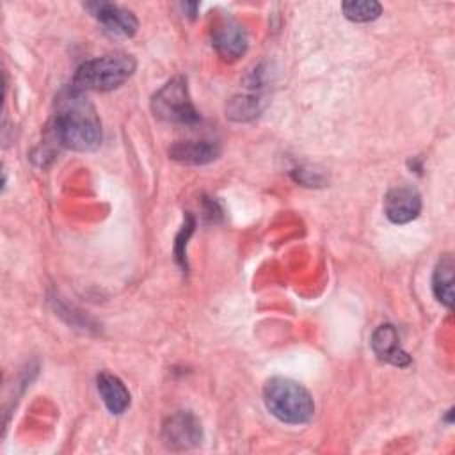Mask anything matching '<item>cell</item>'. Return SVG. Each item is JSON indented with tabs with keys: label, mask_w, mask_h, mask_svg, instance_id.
Masks as SVG:
<instances>
[{
	"label": "cell",
	"mask_w": 455,
	"mask_h": 455,
	"mask_svg": "<svg viewBox=\"0 0 455 455\" xmlns=\"http://www.w3.org/2000/svg\"><path fill=\"white\" fill-rule=\"evenodd\" d=\"M52 130L57 142L73 151H94L101 144V123L96 108L73 85L57 98Z\"/></svg>",
	"instance_id": "1"
},
{
	"label": "cell",
	"mask_w": 455,
	"mask_h": 455,
	"mask_svg": "<svg viewBox=\"0 0 455 455\" xmlns=\"http://www.w3.org/2000/svg\"><path fill=\"white\" fill-rule=\"evenodd\" d=\"M194 229V219L192 215H187V224L183 226V229L180 231L178 238H176V245H174V252H176V259L185 265V245H187V238L190 236Z\"/></svg>",
	"instance_id": "15"
},
{
	"label": "cell",
	"mask_w": 455,
	"mask_h": 455,
	"mask_svg": "<svg viewBox=\"0 0 455 455\" xmlns=\"http://www.w3.org/2000/svg\"><path fill=\"white\" fill-rule=\"evenodd\" d=\"M212 44L224 60H236L247 50L245 28L231 16H219L212 23Z\"/></svg>",
	"instance_id": "5"
},
{
	"label": "cell",
	"mask_w": 455,
	"mask_h": 455,
	"mask_svg": "<svg viewBox=\"0 0 455 455\" xmlns=\"http://www.w3.org/2000/svg\"><path fill=\"white\" fill-rule=\"evenodd\" d=\"M151 110L155 117L165 123L194 124L199 121V114L192 105L187 80L183 76L169 80L153 94Z\"/></svg>",
	"instance_id": "4"
},
{
	"label": "cell",
	"mask_w": 455,
	"mask_h": 455,
	"mask_svg": "<svg viewBox=\"0 0 455 455\" xmlns=\"http://www.w3.org/2000/svg\"><path fill=\"white\" fill-rule=\"evenodd\" d=\"M137 62L128 53H108L78 66L73 87L78 91H112L121 87L133 73Z\"/></svg>",
	"instance_id": "3"
},
{
	"label": "cell",
	"mask_w": 455,
	"mask_h": 455,
	"mask_svg": "<svg viewBox=\"0 0 455 455\" xmlns=\"http://www.w3.org/2000/svg\"><path fill=\"white\" fill-rule=\"evenodd\" d=\"M371 348L379 359L387 361L395 366H407L411 363L409 354L402 348L398 332L393 325H379L371 334Z\"/></svg>",
	"instance_id": "9"
},
{
	"label": "cell",
	"mask_w": 455,
	"mask_h": 455,
	"mask_svg": "<svg viewBox=\"0 0 455 455\" xmlns=\"http://www.w3.org/2000/svg\"><path fill=\"white\" fill-rule=\"evenodd\" d=\"M432 290L439 302H443L446 307H451L453 304V259L451 256H443L434 270L432 277Z\"/></svg>",
	"instance_id": "12"
},
{
	"label": "cell",
	"mask_w": 455,
	"mask_h": 455,
	"mask_svg": "<svg viewBox=\"0 0 455 455\" xmlns=\"http://www.w3.org/2000/svg\"><path fill=\"white\" fill-rule=\"evenodd\" d=\"M164 439L174 448L194 446L201 441V425L190 412H178L164 425Z\"/></svg>",
	"instance_id": "8"
},
{
	"label": "cell",
	"mask_w": 455,
	"mask_h": 455,
	"mask_svg": "<svg viewBox=\"0 0 455 455\" xmlns=\"http://www.w3.org/2000/svg\"><path fill=\"white\" fill-rule=\"evenodd\" d=\"M421 212V197L411 187H395L384 197V213L395 224H407Z\"/></svg>",
	"instance_id": "7"
},
{
	"label": "cell",
	"mask_w": 455,
	"mask_h": 455,
	"mask_svg": "<svg viewBox=\"0 0 455 455\" xmlns=\"http://www.w3.org/2000/svg\"><path fill=\"white\" fill-rule=\"evenodd\" d=\"M85 7L103 25V28L119 37H132L137 32L139 21L135 14L124 7L108 2H89Z\"/></svg>",
	"instance_id": "6"
},
{
	"label": "cell",
	"mask_w": 455,
	"mask_h": 455,
	"mask_svg": "<svg viewBox=\"0 0 455 455\" xmlns=\"http://www.w3.org/2000/svg\"><path fill=\"white\" fill-rule=\"evenodd\" d=\"M261 100L256 96H240L231 100L229 107H228V114L229 117L236 119V121H245L251 119L254 116H258V112L261 110Z\"/></svg>",
	"instance_id": "14"
},
{
	"label": "cell",
	"mask_w": 455,
	"mask_h": 455,
	"mask_svg": "<svg viewBox=\"0 0 455 455\" xmlns=\"http://www.w3.org/2000/svg\"><path fill=\"white\" fill-rule=\"evenodd\" d=\"M341 11L347 20L355 23H366L380 16L382 5L375 0H350L341 4Z\"/></svg>",
	"instance_id": "13"
},
{
	"label": "cell",
	"mask_w": 455,
	"mask_h": 455,
	"mask_svg": "<svg viewBox=\"0 0 455 455\" xmlns=\"http://www.w3.org/2000/svg\"><path fill=\"white\" fill-rule=\"evenodd\" d=\"M220 153V148L213 140H183L176 142L169 155L172 160L188 164V165H203L213 162Z\"/></svg>",
	"instance_id": "10"
},
{
	"label": "cell",
	"mask_w": 455,
	"mask_h": 455,
	"mask_svg": "<svg viewBox=\"0 0 455 455\" xmlns=\"http://www.w3.org/2000/svg\"><path fill=\"white\" fill-rule=\"evenodd\" d=\"M96 387L105 407L112 414H123L130 407V391L119 377L108 371H101L96 379Z\"/></svg>",
	"instance_id": "11"
},
{
	"label": "cell",
	"mask_w": 455,
	"mask_h": 455,
	"mask_svg": "<svg viewBox=\"0 0 455 455\" xmlns=\"http://www.w3.org/2000/svg\"><path fill=\"white\" fill-rule=\"evenodd\" d=\"M267 411L283 423L304 425L315 414V402L309 391L286 377H272L263 387Z\"/></svg>",
	"instance_id": "2"
}]
</instances>
